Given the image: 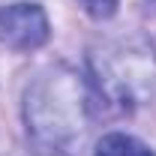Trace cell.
Returning a JSON list of instances; mask_svg holds the SVG:
<instances>
[{
	"label": "cell",
	"instance_id": "obj_1",
	"mask_svg": "<svg viewBox=\"0 0 156 156\" xmlns=\"http://www.w3.org/2000/svg\"><path fill=\"white\" fill-rule=\"evenodd\" d=\"M93 90L69 66L42 69L24 93V120L36 147L66 150L84 135L90 123Z\"/></svg>",
	"mask_w": 156,
	"mask_h": 156
},
{
	"label": "cell",
	"instance_id": "obj_2",
	"mask_svg": "<svg viewBox=\"0 0 156 156\" xmlns=\"http://www.w3.org/2000/svg\"><path fill=\"white\" fill-rule=\"evenodd\" d=\"M90 84L99 99L135 111L156 99V48L147 39H111L90 51Z\"/></svg>",
	"mask_w": 156,
	"mask_h": 156
},
{
	"label": "cell",
	"instance_id": "obj_3",
	"mask_svg": "<svg viewBox=\"0 0 156 156\" xmlns=\"http://www.w3.org/2000/svg\"><path fill=\"white\" fill-rule=\"evenodd\" d=\"M51 36L48 15L39 3H9L0 9V42L15 51H33Z\"/></svg>",
	"mask_w": 156,
	"mask_h": 156
},
{
	"label": "cell",
	"instance_id": "obj_4",
	"mask_svg": "<svg viewBox=\"0 0 156 156\" xmlns=\"http://www.w3.org/2000/svg\"><path fill=\"white\" fill-rule=\"evenodd\" d=\"M96 156H156L144 141L126 135V132H111L96 144Z\"/></svg>",
	"mask_w": 156,
	"mask_h": 156
},
{
	"label": "cell",
	"instance_id": "obj_5",
	"mask_svg": "<svg viewBox=\"0 0 156 156\" xmlns=\"http://www.w3.org/2000/svg\"><path fill=\"white\" fill-rule=\"evenodd\" d=\"M81 6H84V12L87 15H93V18H111L117 9V0H78Z\"/></svg>",
	"mask_w": 156,
	"mask_h": 156
},
{
	"label": "cell",
	"instance_id": "obj_6",
	"mask_svg": "<svg viewBox=\"0 0 156 156\" xmlns=\"http://www.w3.org/2000/svg\"><path fill=\"white\" fill-rule=\"evenodd\" d=\"M21 156H69L66 150H51V147H36L33 144V150H27V153H21Z\"/></svg>",
	"mask_w": 156,
	"mask_h": 156
}]
</instances>
